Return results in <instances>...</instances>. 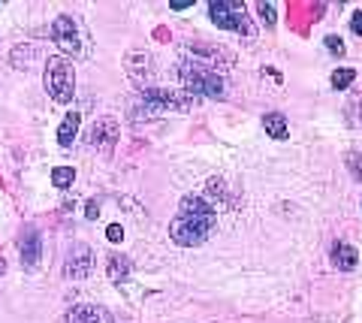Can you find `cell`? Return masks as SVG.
Instances as JSON below:
<instances>
[{"label":"cell","instance_id":"13","mask_svg":"<svg viewBox=\"0 0 362 323\" xmlns=\"http://www.w3.org/2000/svg\"><path fill=\"white\" fill-rule=\"evenodd\" d=\"M78 112H70L64 121H61V127H58V146L61 148H70L73 146V139H76V133H78Z\"/></svg>","mask_w":362,"mask_h":323},{"label":"cell","instance_id":"15","mask_svg":"<svg viewBox=\"0 0 362 323\" xmlns=\"http://www.w3.org/2000/svg\"><path fill=\"white\" fill-rule=\"evenodd\" d=\"M354 79H356V70H354V66H341V70H335L332 73V88H335V91H344V88H350V85H354Z\"/></svg>","mask_w":362,"mask_h":323},{"label":"cell","instance_id":"23","mask_svg":"<svg viewBox=\"0 0 362 323\" xmlns=\"http://www.w3.org/2000/svg\"><path fill=\"white\" fill-rule=\"evenodd\" d=\"M4 272H6V260L0 257V278H4Z\"/></svg>","mask_w":362,"mask_h":323},{"label":"cell","instance_id":"14","mask_svg":"<svg viewBox=\"0 0 362 323\" xmlns=\"http://www.w3.org/2000/svg\"><path fill=\"white\" fill-rule=\"evenodd\" d=\"M127 70L133 79H142V73L151 70V58L145 52H133V54H127Z\"/></svg>","mask_w":362,"mask_h":323},{"label":"cell","instance_id":"4","mask_svg":"<svg viewBox=\"0 0 362 323\" xmlns=\"http://www.w3.org/2000/svg\"><path fill=\"white\" fill-rule=\"evenodd\" d=\"M178 218H187V221L202 224V227H209V230H214V224H218V211L211 209L209 199H202L197 194H187L178 203Z\"/></svg>","mask_w":362,"mask_h":323},{"label":"cell","instance_id":"18","mask_svg":"<svg viewBox=\"0 0 362 323\" xmlns=\"http://www.w3.org/2000/svg\"><path fill=\"white\" fill-rule=\"evenodd\" d=\"M323 42H326V49H329L332 54H338V58H341V54L347 52V49H344V40H341V37H335V33H329V37H326Z\"/></svg>","mask_w":362,"mask_h":323},{"label":"cell","instance_id":"3","mask_svg":"<svg viewBox=\"0 0 362 323\" xmlns=\"http://www.w3.org/2000/svg\"><path fill=\"white\" fill-rule=\"evenodd\" d=\"M209 227H202V224H194V221H187V218H173L169 221V239H173L175 245H181V248H197V245H202L209 239Z\"/></svg>","mask_w":362,"mask_h":323},{"label":"cell","instance_id":"20","mask_svg":"<svg viewBox=\"0 0 362 323\" xmlns=\"http://www.w3.org/2000/svg\"><path fill=\"white\" fill-rule=\"evenodd\" d=\"M257 9H259V16L266 18V25H275V6H272V4H259Z\"/></svg>","mask_w":362,"mask_h":323},{"label":"cell","instance_id":"22","mask_svg":"<svg viewBox=\"0 0 362 323\" xmlns=\"http://www.w3.org/2000/svg\"><path fill=\"white\" fill-rule=\"evenodd\" d=\"M85 215H88L90 221H97V215H100V206H97V199H90V203H88V209H85Z\"/></svg>","mask_w":362,"mask_h":323},{"label":"cell","instance_id":"8","mask_svg":"<svg viewBox=\"0 0 362 323\" xmlns=\"http://www.w3.org/2000/svg\"><path fill=\"white\" fill-rule=\"evenodd\" d=\"M118 121L115 118H100L97 124H94V130H90V142H94V146H103L106 151L115 146L118 142Z\"/></svg>","mask_w":362,"mask_h":323},{"label":"cell","instance_id":"10","mask_svg":"<svg viewBox=\"0 0 362 323\" xmlns=\"http://www.w3.org/2000/svg\"><path fill=\"white\" fill-rule=\"evenodd\" d=\"M332 263H335V269H341V272H354L356 263H359V254H356L354 245L335 242L332 245Z\"/></svg>","mask_w":362,"mask_h":323},{"label":"cell","instance_id":"19","mask_svg":"<svg viewBox=\"0 0 362 323\" xmlns=\"http://www.w3.org/2000/svg\"><path fill=\"white\" fill-rule=\"evenodd\" d=\"M106 239L109 242H124V227L121 224H109L106 227Z\"/></svg>","mask_w":362,"mask_h":323},{"label":"cell","instance_id":"9","mask_svg":"<svg viewBox=\"0 0 362 323\" xmlns=\"http://www.w3.org/2000/svg\"><path fill=\"white\" fill-rule=\"evenodd\" d=\"M70 323H115V317L103 305H76L70 311Z\"/></svg>","mask_w":362,"mask_h":323},{"label":"cell","instance_id":"2","mask_svg":"<svg viewBox=\"0 0 362 323\" xmlns=\"http://www.w3.org/2000/svg\"><path fill=\"white\" fill-rule=\"evenodd\" d=\"M209 16L218 28L223 30H235V33H254L251 18H247L242 4H233V0H211L209 4Z\"/></svg>","mask_w":362,"mask_h":323},{"label":"cell","instance_id":"6","mask_svg":"<svg viewBox=\"0 0 362 323\" xmlns=\"http://www.w3.org/2000/svg\"><path fill=\"white\" fill-rule=\"evenodd\" d=\"M18 254H21V266H25V269H37V266H40V257H42V236H40L37 227H25V233H21Z\"/></svg>","mask_w":362,"mask_h":323},{"label":"cell","instance_id":"7","mask_svg":"<svg viewBox=\"0 0 362 323\" xmlns=\"http://www.w3.org/2000/svg\"><path fill=\"white\" fill-rule=\"evenodd\" d=\"M90 269H94V251L88 245H73L66 257V278H88Z\"/></svg>","mask_w":362,"mask_h":323},{"label":"cell","instance_id":"21","mask_svg":"<svg viewBox=\"0 0 362 323\" xmlns=\"http://www.w3.org/2000/svg\"><path fill=\"white\" fill-rule=\"evenodd\" d=\"M350 30H354L356 37H362V9H356L354 18H350Z\"/></svg>","mask_w":362,"mask_h":323},{"label":"cell","instance_id":"5","mask_svg":"<svg viewBox=\"0 0 362 323\" xmlns=\"http://www.w3.org/2000/svg\"><path fill=\"white\" fill-rule=\"evenodd\" d=\"M52 40L54 46H58L64 54H73V58H78L82 54V42H78V28L76 21L70 16H58L52 25Z\"/></svg>","mask_w":362,"mask_h":323},{"label":"cell","instance_id":"1","mask_svg":"<svg viewBox=\"0 0 362 323\" xmlns=\"http://www.w3.org/2000/svg\"><path fill=\"white\" fill-rule=\"evenodd\" d=\"M42 85L49 97L54 103H70L76 97V73H73V64L61 58V54H54L45 64V76H42Z\"/></svg>","mask_w":362,"mask_h":323},{"label":"cell","instance_id":"17","mask_svg":"<svg viewBox=\"0 0 362 323\" xmlns=\"http://www.w3.org/2000/svg\"><path fill=\"white\" fill-rule=\"evenodd\" d=\"M344 166L350 170V178L362 184V151H347L344 154Z\"/></svg>","mask_w":362,"mask_h":323},{"label":"cell","instance_id":"12","mask_svg":"<svg viewBox=\"0 0 362 323\" xmlns=\"http://www.w3.org/2000/svg\"><path fill=\"white\" fill-rule=\"evenodd\" d=\"M263 127L272 139H287L290 136V124H287V118L281 115V112H266L263 115Z\"/></svg>","mask_w":362,"mask_h":323},{"label":"cell","instance_id":"16","mask_svg":"<svg viewBox=\"0 0 362 323\" xmlns=\"http://www.w3.org/2000/svg\"><path fill=\"white\" fill-rule=\"evenodd\" d=\"M76 182V170H73V166H58V170H52V184L54 187H61V191H64V187H70Z\"/></svg>","mask_w":362,"mask_h":323},{"label":"cell","instance_id":"11","mask_svg":"<svg viewBox=\"0 0 362 323\" xmlns=\"http://www.w3.org/2000/svg\"><path fill=\"white\" fill-rule=\"evenodd\" d=\"M130 257H124V254H109V260H106V275H109V281L112 284H121V281H127L130 278Z\"/></svg>","mask_w":362,"mask_h":323}]
</instances>
